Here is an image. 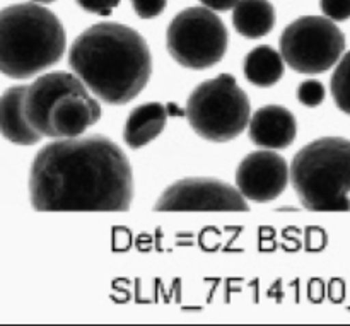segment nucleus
<instances>
[{
    "label": "nucleus",
    "instance_id": "obj_1",
    "mask_svg": "<svg viewBox=\"0 0 350 326\" xmlns=\"http://www.w3.org/2000/svg\"><path fill=\"white\" fill-rule=\"evenodd\" d=\"M29 198L38 212L129 210L133 198L132 167L108 137L55 140L31 164Z\"/></svg>",
    "mask_w": 350,
    "mask_h": 326
},
{
    "label": "nucleus",
    "instance_id": "obj_2",
    "mask_svg": "<svg viewBox=\"0 0 350 326\" xmlns=\"http://www.w3.org/2000/svg\"><path fill=\"white\" fill-rule=\"evenodd\" d=\"M68 65L88 91L106 105H126L144 91L152 74L147 41L132 27L99 23L79 34Z\"/></svg>",
    "mask_w": 350,
    "mask_h": 326
},
{
    "label": "nucleus",
    "instance_id": "obj_3",
    "mask_svg": "<svg viewBox=\"0 0 350 326\" xmlns=\"http://www.w3.org/2000/svg\"><path fill=\"white\" fill-rule=\"evenodd\" d=\"M65 31L60 19L34 2L0 10V74L29 79L60 62Z\"/></svg>",
    "mask_w": 350,
    "mask_h": 326
},
{
    "label": "nucleus",
    "instance_id": "obj_4",
    "mask_svg": "<svg viewBox=\"0 0 350 326\" xmlns=\"http://www.w3.org/2000/svg\"><path fill=\"white\" fill-rule=\"evenodd\" d=\"M291 183L310 210H350V140L325 137L304 146L291 164Z\"/></svg>",
    "mask_w": 350,
    "mask_h": 326
},
{
    "label": "nucleus",
    "instance_id": "obj_5",
    "mask_svg": "<svg viewBox=\"0 0 350 326\" xmlns=\"http://www.w3.org/2000/svg\"><path fill=\"white\" fill-rule=\"evenodd\" d=\"M185 116L202 139L228 142L245 132L252 118V106L236 79L221 74L191 91Z\"/></svg>",
    "mask_w": 350,
    "mask_h": 326
},
{
    "label": "nucleus",
    "instance_id": "obj_6",
    "mask_svg": "<svg viewBox=\"0 0 350 326\" xmlns=\"http://www.w3.org/2000/svg\"><path fill=\"white\" fill-rule=\"evenodd\" d=\"M166 46L174 62L191 70L214 67L228 50V29L207 7L181 10L166 33Z\"/></svg>",
    "mask_w": 350,
    "mask_h": 326
},
{
    "label": "nucleus",
    "instance_id": "obj_7",
    "mask_svg": "<svg viewBox=\"0 0 350 326\" xmlns=\"http://www.w3.org/2000/svg\"><path fill=\"white\" fill-rule=\"evenodd\" d=\"M344 51V33L328 17H301L280 34L284 62L301 74H323L330 70L338 64Z\"/></svg>",
    "mask_w": 350,
    "mask_h": 326
},
{
    "label": "nucleus",
    "instance_id": "obj_8",
    "mask_svg": "<svg viewBox=\"0 0 350 326\" xmlns=\"http://www.w3.org/2000/svg\"><path fill=\"white\" fill-rule=\"evenodd\" d=\"M154 210L245 212L248 202L238 188L215 178H185L163 191Z\"/></svg>",
    "mask_w": 350,
    "mask_h": 326
},
{
    "label": "nucleus",
    "instance_id": "obj_9",
    "mask_svg": "<svg viewBox=\"0 0 350 326\" xmlns=\"http://www.w3.org/2000/svg\"><path fill=\"white\" fill-rule=\"evenodd\" d=\"M291 181V166L270 149L248 154L236 171V188L246 200L265 202L280 197Z\"/></svg>",
    "mask_w": 350,
    "mask_h": 326
},
{
    "label": "nucleus",
    "instance_id": "obj_10",
    "mask_svg": "<svg viewBox=\"0 0 350 326\" xmlns=\"http://www.w3.org/2000/svg\"><path fill=\"white\" fill-rule=\"evenodd\" d=\"M89 92L84 82L75 74L68 72H50L40 75L36 81L26 87L24 94V115L29 125L40 133L41 137L53 139L50 125V115L55 103L65 94H82Z\"/></svg>",
    "mask_w": 350,
    "mask_h": 326
},
{
    "label": "nucleus",
    "instance_id": "obj_11",
    "mask_svg": "<svg viewBox=\"0 0 350 326\" xmlns=\"http://www.w3.org/2000/svg\"><path fill=\"white\" fill-rule=\"evenodd\" d=\"M101 118V106L91 92L65 94L55 103L50 115L53 139H74Z\"/></svg>",
    "mask_w": 350,
    "mask_h": 326
},
{
    "label": "nucleus",
    "instance_id": "obj_12",
    "mask_svg": "<svg viewBox=\"0 0 350 326\" xmlns=\"http://www.w3.org/2000/svg\"><path fill=\"white\" fill-rule=\"evenodd\" d=\"M297 122L293 113L279 105H269L256 109L248 123V135L262 149H286L294 142Z\"/></svg>",
    "mask_w": 350,
    "mask_h": 326
},
{
    "label": "nucleus",
    "instance_id": "obj_13",
    "mask_svg": "<svg viewBox=\"0 0 350 326\" xmlns=\"http://www.w3.org/2000/svg\"><path fill=\"white\" fill-rule=\"evenodd\" d=\"M24 94L26 85H16L0 96V133L17 146H34L40 142L41 135L24 115Z\"/></svg>",
    "mask_w": 350,
    "mask_h": 326
},
{
    "label": "nucleus",
    "instance_id": "obj_14",
    "mask_svg": "<svg viewBox=\"0 0 350 326\" xmlns=\"http://www.w3.org/2000/svg\"><path fill=\"white\" fill-rule=\"evenodd\" d=\"M167 109L161 103H146L129 115L123 128V140L130 149H140L163 133Z\"/></svg>",
    "mask_w": 350,
    "mask_h": 326
},
{
    "label": "nucleus",
    "instance_id": "obj_15",
    "mask_svg": "<svg viewBox=\"0 0 350 326\" xmlns=\"http://www.w3.org/2000/svg\"><path fill=\"white\" fill-rule=\"evenodd\" d=\"M232 26L241 36L258 40L275 26V9L269 0H239L232 9Z\"/></svg>",
    "mask_w": 350,
    "mask_h": 326
},
{
    "label": "nucleus",
    "instance_id": "obj_16",
    "mask_svg": "<svg viewBox=\"0 0 350 326\" xmlns=\"http://www.w3.org/2000/svg\"><path fill=\"white\" fill-rule=\"evenodd\" d=\"M243 72L248 82L258 87H270L277 84L284 74V58L280 51L272 46H256L250 51L243 64Z\"/></svg>",
    "mask_w": 350,
    "mask_h": 326
},
{
    "label": "nucleus",
    "instance_id": "obj_17",
    "mask_svg": "<svg viewBox=\"0 0 350 326\" xmlns=\"http://www.w3.org/2000/svg\"><path fill=\"white\" fill-rule=\"evenodd\" d=\"M332 96H334L335 105L345 115H350V51L342 55L335 67L334 75L330 82Z\"/></svg>",
    "mask_w": 350,
    "mask_h": 326
},
{
    "label": "nucleus",
    "instance_id": "obj_18",
    "mask_svg": "<svg viewBox=\"0 0 350 326\" xmlns=\"http://www.w3.org/2000/svg\"><path fill=\"white\" fill-rule=\"evenodd\" d=\"M325 94H327V91H325L323 84L320 81H304L297 87L296 92L301 105L308 106V108H317V106H320L323 103Z\"/></svg>",
    "mask_w": 350,
    "mask_h": 326
},
{
    "label": "nucleus",
    "instance_id": "obj_19",
    "mask_svg": "<svg viewBox=\"0 0 350 326\" xmlns=\"http://www.w3.org/2000/svg\"><path fill=\"white\" fill-rule=\"evenodd\" d=\"M320 5L325 17L334 23L347 21L350 17V0H321Z\"/></svg>",
    "mask_w": 350,
    "mask_h": 326
},
{
    "label": "nucleus",
    "instance_id": "obj_20",
    "mask_svg": "<svg viewBox=\"0 0 350 326\" xmlns=\"http://www.w3.org/2000/svg\"><path fill=\"white\" fill-rule=\"evenodd\" d=\"M167 0H132L135 14L142 19H154L166 9Z\"/></svg>",
    "mask_w": 350,
    "mask_h": 326
},
{
    "label": "nucleus",
    "instance_id": "obj_21",
    "mask_svg": "<svg viewBox=\"0 0 350 326\" xmlns=\"http://www.w3.org/2000/svg\"><path fill=\"white\" fill-rule=\"evenodd\" d=\"M88 12L96 16H109L111 10L120 3V0H75Z\"/></svg>",
    "mask_w": 350,
    "mask_h": 326
},
{
    "label": "nucleus",
    "instance_id": "obj_22",
    "mask_svg": "<svg viewBox=\"0 0 350 326\" xmlns=\"http://www.w3.org/2000/svg\"><path fill=\"white\" fill-rule=\"evenodd\" d=\"M200 2L202 5L214 10V12H224V10L234 9V5L239 0H200Z\"/></svg>",
    "mask_w": 350,
    "mask_h": 326
},
{
    "label": "nucleus",
    "instance_id": "obj_23",
    "mask_svg": "<svg viewBox=\"0 0 350 326\" xmlns=\"http://www.w3.org/2000/svg\"><path fill=\"white\" fill-rule=\"evenodd\" d=\"M33 2H38V3H50V2H53V0H33Z\"/></svg>",
    "mask_w": 350,
    "mask_h": 326
}]
</instances>
